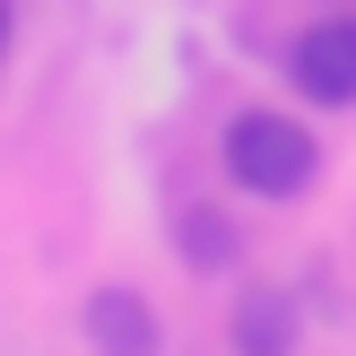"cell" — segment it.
<instances>
[{"instance_id":"obj_2","label":"cell","mask_w":356,"mask_h":356,"mask_svg":"<svg viewBox=\"0 0 356 356\" xmlns=\"http://www.w3.org/2000/svg\"><path fill=\"white\" fill-rule=\"evenodd\" d=\"M296 87H305L313 104H356V17H322V26L296 35L287 52Z\"/></svg>"},{"instance_id":"obj_1","label":"cell","mask_w":356,"mask_h":356,"mask_svg":"<svg viewBox=\"0 0 356 356\" xmlns=\"http://www.w3.org/2000/svg\"><path fill=\"white\" fill-rule=\"evenodd\" d=\"M226 174H235L252 200H305L322 183V148H313L305 122L287 113H235L226 122Z\"/></svg>"},{"instance_id":"obj_5","label":"cell","mask_w":356,"mask_h":356,"mask_svg":"<svg viewBox=\"0 0 356 356\" xmlns=\"http://www.w3.org/2000/svg\"><path fill=\"white\" fill-rule=\"evenodd\" d=\"M183 261L191 270H226V261H235V226H226L218 209H191L183 218Z\"/></svg>"},{"instance_id":"obj_4","label":"cell","mask_w":356,"mask_h":356,"mask_svg":"<svg viewBox=\"0 0 356 356\" xmlns=\"http://www.w3.org/2000/svg\"><path fill=\"white\" fill-rule=\"evenodd\" d=\"M235 339H243V356H287V296H252L235 313Z\"/></svg>"},{"instance_id":"obj_6","label":"cell","mask_w":356,"mask_h":356,"mask_svg":"<svg viewBox=\"0 0 356 356\" xmlns=\"http://www.w3.org/2000/svg\"><path fill=\"white\" fill-rule=\"evenodd\" d=\"M0 52H9V0H0Z\"/></svg>"},{"instance_id":"obj_3","label":"cell","mask_w":356,"mask_h":356,"mask_svg":"<svg viewBox=\"0 0 356 356\" xmlns=\"http://www.w3.org/2000/svg\"><path fill=\"white\" fill-rule=\"evenodd\" d=\"M79 330H87V348H96V356H156V313H148V296H139V287H96Z\"/></svg>"}]
</instances>
